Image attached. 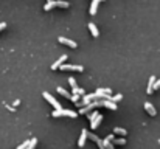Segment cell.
<instances>
[{"label":"cell","instance_id":"ffe728a7","mask_svg":"<svg viewBox=\"0 0 160 149\" xmlns=\"http://www.w3.org/2000/svg\"><path fill=\"white\" fill-rule=\"evenodd\" d=\"M121 99H123V95H121V93H118V95H115V96H110V101H114V103H120Z\"/></svg>","mask_w":160,"mask_h":149},{"label":"cell","instance_id":"2e32d148","mask_svg":"<svg viewBox=\"0 0 160 149\" xmlns=\"http://www.w3.org/2000/svg\"><path fill=\"white\" fill-rule=\"evenodd\" d=\"M114 134H115V135L126 137V135H128V130H126V129H123V128H115V129H114Z\"/></svg>","mask_w":160,"mask_h":149},{"label":"cell","instance_id":"d6a6232c","mask_svg":"<svg viewBox=\"0 0 160 149\" xmlns=\"http://www.w3.org/2000/svg\"><path fill=\"white\" fill-rule=\"evenodd\" d=\"M98 2H104V0H98Z\"/></svg>","mask_w":160,"mask_h":149},{"label":"cell","instance_id":"ba28073f","mask_svg":"<svg viewBox=\"0 0 160 149\" xmlns=\"http://www.w3.org/2000/svg\"><path fill=\"white\" fill-rule=\"evenodd\" d=\"M61 115L70 117V118H76L78 117V112H73V110H70V109H61Z\"/></svg>","mask_w":160,"mask_h":149},{"label":"cell","instance_id":"83f0119b","mask_svg":"<svg viewBox=\"0 0 160 149\" xmlns=\"http://www.w3.org/2000/svg\"><path fill=\"white\" fill-rule=\"evenodd\" d=\"M28 141H30V140H28ZM28 141H25V143H22V145H19L17 149H26V148H28Z\"/></svg>","mask_w":160,"mask_h":149},{"label":"cell","instance_id":"5b68a950","mask_svg":"<svg viewBox=\"0 0 160 149\" xmlns=\"http://www.w3.org/2000/svg\"><path fill=\"white\" fill-rule=\"evenodd\" d=\"M101 106L103 107H107L110 110H117V103L110 101V99H101Z\"/></svg>","mask_w":160,"mask_h":149},{"label":"cell","instance_id":"6da1fadb","mask_svg":"<svg viewBox=\"0 0 160 149\" xmlns=\"http://www.w3.org/2000/svg\"><path fill=\"white\" fill-rule=\"evenodd\" d=\"M98 107H103L101 106V101H92V103H89V104H86V106H82L81 109H79V112H78V115L81 113V115H84V113H89L90 110H93V109H98Z\"/></svg>","mask_w":160,"mask_h":149},{"label":"cell","instance_id":"30bf717a","mask_svg":"<svg viewBox=\"0 0 160 149\" xmlns=\"http://www.w3.org/2000/svg\"><path fill=\"white\" fill-rule=\"evenodd\" d=\"M101 121H103V115H101V113H98V115H96V118H93V120L90 121V123H92V124H90V128H92V129H96L98 126H100Z\"/></svg>","mask_w":160,"mask_h":149},{"label":"cell","instance_id":"d4e9b609","mask_svg":"<svg viewBox=\"0 0 160 149\" xmlns=\"http://www.w3.org/2000/svg\"><path fill=\"white\" fill-rule=\"evenodd\" d=\"M79 99H81V98H79L78 93H73V95H71V99H70V101H71V103H78Z\"/></svg>","mask_w":160,"mask_h":149},{"label":"cell","instance_id":"4dcf8cb0","mask_svg":"<svg viewBox=\"0 0 160 149\" xmlns=\"http://www.w3.org/2000/svg\"><path fill=\"white\" fill-rule=\"evenodd\" d=\"M13 104H14V107H16V106H19V104H20V99H14V103H13Z\"/></svg>","mask_w":160,"mask_h":149},{"label":"cell","instance_id":"5bb4252c","mask_svg":"<svg viewBox=\"0 0 160 149\" xmlns=\"http://www.w3.org/2000/svg\"><path fill=\"white\" fill-rule=\"evenodd\" d=\"M56 90H58V93L59 95H62V96H65L67 99H71V93H69L65 89H62V87H56Z\"/></svg>","mask_w":160,"mask_h":149},{"label":"cell","instance_id":"9c48e42d","mask_svg":"<svg viewBox=\"0 0 160 149\" xmlns=\"http://www.w3.org/2000/svg\"><path fill=\"white\" fill-rule=\"evenodd\" d=\"M145 110H146V112H148V113L151 115V117H156V113H157V110H156V107H154V106H152L151 103H148V101L145 103Z\"/></svg>","mask_w":160,"mask_h":149},{"label":"cell","instance_id":"7a4b0ae2","mask_svg":"<svg viewBox=\"0 0 160 149\" xmlns=\"http://www.w3.org/2000/svg\"><path fill=\"white\" fill-rule=\"evenodd\" d=\"M59 68L62 71H82L84 70L82 65H73V64H62Z\"/></svg>","mask_w":160,"mask_h":149},{"label":"cell","instance_id":"ac0fdd59","mask_svg":"<svg viewBox=\"0 0 160 149\" xmlns=\"http://www.w3.org/2000/svg\"><path fill=\"white\" fill-rule=\"evenodd\" d=\"M56 2V6H59V8H69L70 5H69V2H64V0H54Z\"/></svg>","mask_w":160,"mask_h":149},{"label":"cell","instance_id":"8992f818","mask_svg":"<svg viewBox=\"0 0 160 149\" xmlns=\"http://www.w3.org/2000/svg\"><path fill=\"white\" fill-rule=\"evenodd\" d=\"M65 61H67V54H62V56H61V58L56 61V62H54V64L51 65V70H58V68L61 67V65H62V64L65 62Z\"/></svg>","mask_w":160,"mask_h":149},{"label":"cell","instance_id":"cb8c5ba5","mask_svg":"<svg viewBox=\"0 0 160 149\" xmlns=\"http://www.w3.org/2000/svg\"><path fill=\"white\" fill-rule=\"evenodd\" d=\"M71 90H73V93H78V95H84V89H81V87H75Z\"/></svg>","mask_w":160,"mask_h":149},{"label":"cell","instance_id":"9a60e30c","mask_svg":"<svg viewBox=\"0 0 160 149\" xmlns=\"http://www.w3.org/2000/svg\"><path fill=\"white\" fill-rule=\"evenodd\" d=\"M53 8H56V2H54V0H48V2L45 3V6H44L45 11H51Z\"/></svg>","mask_w":160,"mask_h":149},{"label":"cell","instance_id":"f1b7e54d","mask_svg":"<svg viewBox=\"0 0 160 149\" xmlns=\"http://www.w3.org/2000/svg\"><path fill=\"white\" fill-rule=\"evenodd\" d=\"M160 89V79H156V82H154V90H159Z\"/></svg>","mask_w":160,"mask_h":149},{"label":"cell","instance_id":"d6986e66","mask_svg":"<svg viewBox=\"0 0 160 149\" xmlns=\"http://www.w3.org/2000/svg\"><path fill=\"white\" fill-rule=\"evenodd\" d=\"M112 143H114V145H126V138H114L112 140Z\"/></svg>","mask_w":160,"mask_h":149},{"label":"cell","instance_id":"7c38bea8","mask_svg":"<svg viewBox=\"0 0 160 149\" xmlns=\"http://www.w3.org/2000/svg\"><path fill=\"white\" fill-rule=\"evenodd\" d=\"M89 30H90V33H92L93 37H100V31H98L96 25L93 24V22H90V24H89Z\"/></svg>","mask_w":160,"mask_h":149},{"label":"cell","instance_id":"44dd1931","mask_svg":"<svg viewBox=\"0 0 160 149\" xmlns=\"http://www.w3.org/2000/svg\"><path fill=\"white\" fill-rule=\"evenodd\" d=\"M36 145H37V138H31V140L28 141V148H26V149H33Z\"/></svg>","mask_w":160,"mask_h":149},{"label":"cell","instance_id":"e0dca14e","mask_svg":"<svg viewBox=\"0 0 160 149\" xmlns=\"http://www.w3.org/2000/svg\"><path fill=\"white\" fill-rule=\"evenodd\" d=\"M103 145H104V149H106V148H107V149H114V146H115L114 143H112V140H109L107 137H106V140L103 141Z\"/></svg>","mask_w":160,"mask_h":149},{"label":"cell","instance_id":"7402d4cb","mask_svg":"<svg viewBox=\"0 0 160 149\" xmlns=\"http://www.w3.org/2000/svg\"><path fill=\"white\" fill-rule=\"evenodd\" d=\"M69 84L71 86V89H75V87H78V86H76V79L73 78V76H70V78H69Z\"/></svg>","mask_w":160,"mask_h":149},{"label":"cell","instance_id":"3957f363","mask_svg":"<svg viewBox=\"0 0 160 149\" xmlns=\"http://www.w3.org/2000/svg\"><path fill=\"white\" fill-rule=\"evenodd\" d=\"M42 96L45 98L47 101L50 103V104H51V106H53L54 109H62V107H61V104H59V101H58V99H54V98L50 95V93H48V92H44V93H42Z\"/></svg>","mask_w":160,"mask_h":149},{"label":"cell","instance_id":"1f68e13d","mask_svg":"<svg viewBox=\"0 0 160 149\" xmlns=\"http://www.w3.org/2000/svg\"><path fill=\"white\" fill-rule=\"evenodd\" d=\"M107 138H109V140H114V138H115V134H110V135H107Z\"/></svg>","mask_w":160,"mask_h":149},{"label":"cell","instance_id":"52a82bcc","mask_svg":"<svg viewBox=\"0 0 160 149\" xmlns=\"http://www.w3.org/2000/svg\"><path fill=\"white\" fill-rule=\"evenodd\" d=\"M156 76H149V81H148V87H146V93L148 95H151L154 92V82H156Z\"/></svg>","mask_w":160,"mask_h":149},{"label":"cell","instance_id":"8fae6325","mask_svg":"<svg viewBox=\"0 0 160 149\" xmlns=\"http://www.w3.org/2000/svg\"><path fill=\"white\" fill-rule=\"evenodd\" d=\"M86 140H87V130H86V129H82L81 137H79V141H78V146H79V148H84Z\"/></svg>","mask_w":160,"mask_h":149},{"label":"cell","instance_id":"4fadbf2b","mask_svg":"<svg viewBox=\"0 0 160 149\" xmlns=\"http://www.w3.org/2000/svg\"><path fill=\"white\" fill-rule=\"evenodd\" d=\"M98 0H93L92 5H90V16H96V11H98Z\"/></svg>","mask_w":160,"mask_h":149},{"label":"cell","instance_id":"277c9868","mask_svg":"<svg viewBox=\"0 0 160 149\" xmlns=\"http://www.w3.org/2000/svg\"><path fill=\"white\" fill-rule=\"evenodd\" d=\"M58 41H59V43H64V45H67V47H70V48H76V47H78V43H76L75 41L67 39V37H62V36H59Z\"/></svg>","mask_w":160,"mask_h":149},{"label":"cell","instance_id":"836d02e7","mask_svg":"<svg viewBox=\"0 0 160 149\" xmlns=\"http://www.w3.org/2000/svg\"><path fill=\"white\" fill-rule=\"evenodd\" d=\"M47 2H48V0H47Z\"/></svg>","mask_w":160,"mask_h":149},{"label":"cell","instance_id":"484cf974","mask_svg":"<svg viewBox=\"0 0 160 149\" xmlns=\"http://www.w3.org/2000/svg\"><path fill=\"white\" fill-rule=\"evenodd\" d=\"M51 117H54V118H58V117H62L61 115V109H56L54 112H51Z\"/></svg>","mask_w":160,"mask_h":149},{"label":"cell","instance_id":"4316f807","mask_svg":"<svg viewBox=\"0 0 160 149\" xmlns=\"http://www.w3.org/2000/svg\"><path fill=\"white\" fill-rule=\"evenodd\" d=\"M96 115H98V112H96V109H93V112H92V113L89 115V120L92 121L93 118H96Z\"/></svg>","mask_w":160,"mask_h":149},{"label":"cell","instance_id":"603a6c76","mask_svg":"<svg viewBox=\"0 0 160 149\" xmlns=\"http://www.w3.org/2000/svg\"><path fill=\"white\" fill-rule=\"evenodd\" d=\"M96 92H101V93H106V95H110V89H109V87H101V89H98Z\"/></svg>","mask_w":160,"mask_h":149},{"label":"cell","instance_id":"f546056e","mask_svg":"<svg viewBox=\"0 0 160 149\" xmlns=\"http://www.w3.org/2000/svg\"><path fill=\"white\" fill-rule=\"evenodd\" d=\"M5 28H6V22H2V24H0V31L5 30Z\"/></svg>","mask_w":160,"mask_h":149}]
</instances>
